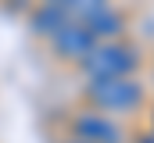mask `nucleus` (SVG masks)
<instances>
[{
    "mask_svg": "<svg viewBox=\"0 0 154 143\" xmlns=\"http://www.w3.org/2000/svg\"><path fill=\"white\" fill-rule=\"evenodd\" d=\"M47 4H65V0H47Z\"/></svg>",
    "mask_w": 154,
    "mask_h": 143,
    "instance_id": "8",
    "label": "nucleus"
},
{
    "mask_svg": "<svg viewBox=\"0 0 154 143\" xmlns=\"http://www.w3.org/2000/svg\"><path fill=\"white\" fill-rule=\"evenodd\" d=\"M90 97L97 100L100 107H136L140 104V97H143V90L125 75V79H90Z\"/></svg>",
    "mask_w": 154,
    "mask_h": 143,
    "instance_id": "2",
    "label": "nucleus"
},
{
    "mask_svg": "<svg viewBox=\"0 0 154 143\" xmlns=\"http://www.w3.org/2000/svg\"><path fill=\"white\" fill-rule=\"evenodd\" d=\"M65 4H68V7H75V11H82V14H86V11H93V7H104L108 0H65Z\"/></svg>",
    "mask_w": 154,
    "mask_h": 143,
    "instance_id": "7",
    "label": "nucleus"
},
{
    "mask_svg": "<svg viewBox=\"0 0 154 143\" xmlns=\"http://www.w3.org/2000/svg\"><path fill=\"white\" fill-rule=\"evenodd\" d=\"M75 132L82 136V143H122V132L97 114H82L75 122Z\"/></svg>",
    "mask_w": 154,
    "mask_h": 143,
    "instance_id": "4",
    "label": "nucleus"
},
{
    "mask_svg": "<svg viewBox=\"0 0 154 143\" xmlns=\"http://www.w3.org/2000/svg\"><path fill=\"white\" fill-rule=\"evenodd\" d=\"M68 22V11H65V4H47L43 11H36V18H32V29L36 32H57L61 25Z\"/></svg>",
    "mask_w": 154,
    "mask_h": 143,
    "instance_id": "6",
    "label": "nucleus"
},
{
    "mask_svg": "<svg viewBox=\"0 0 154 143\" xmlns=\"http://www.w3.org/2000/svg\"><path fill=\"white\" fill-rule=\"evenodd\" d=\"M82 25H86L93 36H115L118 29H122V18H118L115 11H108V4H104V7L86 11V14H82Z\"/></svg>",
    "mask_w": 154,
    "mask_h": 143,
    "instance_id": "5",
    "label": "nucleus"
},
{
    "mask_svg": "<svg viewBox=\"0 0 154 143\" xmlns=\"http://www.w3.org/2000/svg\"><path fill=\"white\" fill-rule=\"evenodd\" d=\"M82 65L90 72V79H125L129 72H136L140 57L129 43H100L82 57Z\"/></svg>",
    "mask_w": 154,
    "mask_h": 143,
    "instance_id": "1",
    "label": "nucleus"
},
{
    "mask_svg": "<svg viewBox=\"0 0 154 143\" xmlns=\"http://www.w3.org/2000/svg\"><path fill=\"white\" fill-rule=\"evenodd\" d=\"M93 47H97V36L90 32L82 22H65L54 32V50L61 57H86Z\"/></svg>",
    "mask_w": 154,
    "mask_h": 143,
    "instance_id": "3",
    "label": "nucleus"
},
{
    "mask_svg": "<svg viewBox=\"0 0 154 143\" xmlns=\"http://www.w3.org/2000/svg\"><path fill=\"white\" fill-rule=\"evenodd\" d=\"M143 143H151V140H143Z\"/></svg>",
    "mask_w": 154,
    "mask_h": 143,
    "instance_id": "9",
    "label": "nucleus"
}]
</instances>
